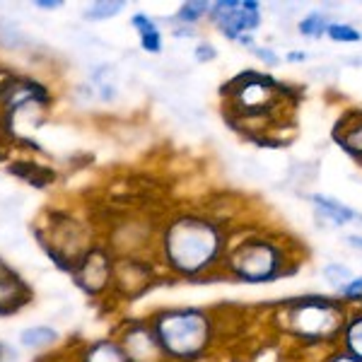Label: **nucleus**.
I'll use <instances>...</instances> for the list:
<instances>
[{"label":"nucleus","mask_w":362,"mask_h":362,"mask_svg":"<svg viewBox=\"0 0 362 362\" xmlns=\"http://www.w3.org/2000/svg\"><path fill=\"white\" fill-rule=\"evenodd\" d=\"M119 343L124 346L131 362H169L150 319H133L124 324Z\"/></svg>","instance_id":"423d86ee"},{"label":"nucleus","mask_w":362,"mask_h":362,"mask_svg":"<svg viewBox=\"0 0 362 362\" xmlns=\"http://www.w3.org/2000/svg\"><path fill=\"white\" fill-rule=\"evenodd\" d=\"M334 140L343 150L362 162V109H348L334 128Z\"/></svg>","instance_id":"1a4fd4ad"},{"label":"nucleus","mask_w":362,"mask_h":362,"mask_svg":"<svg viewBox=\"0 0 362 362\" xmlns=\"http://www.w3.org/2000/svg\"><path fill=\"white\" fill-rule=\"evenodd\" d=\"M124 8H126L124 0H99V3H92L85 10V17L87 20H109V17L119 15Z\"/></svg>","instance_id":"412c9836"},{"label":"nucleus","mask_w":362,"mask_h":362,"mask_svg":"<svg viewBox=\"0 0 362 362\" xmlns=\"http://www.w3.org/2000/svg\"><path fill=\"white\" fill-rule=\"evenodd\" d=\"M321 276H324L326 285H329V288L338 295V290L346 288L350 280L355 278V273H353V268L341 264V261H331V264H326L324 268H321Z\"/></svg>","instance_id":"f3484780"},{"label":"nucleus","mask_w":362,"mask_h":362,"mask_svg":"<svg viewBox=\"0 0 362 362\" xmlns=\"http://www.w3.org/2000/svg\"><path fill=\"white\" fill-rule=\"evenodd\" d=\"M114 256L109 251L92 247L83 259L75 264V278L78 285L90 295H102L104 290L112 288L114 280Z\"/></svg>","instance_id":"6e6552de"},{"label":"nucleus","mask_w":362,"mask_h":362,"mask_svg":"<svg viewBox=\"0 0 362 362\" xmlns=\"http://www.w3.org/2000/svg\"><path fill=\"white\" fill-rule=\"evenodd\" d=\"M39 8H61V0H37Z\"/></svg>","instance_id":"c756f323"},{"label":"nucleus","mask_w":362,"mask_h":362,"mask_svg":"<svg viewBox=\"0 0 362 362\" xmlns=\"http://www.w3.org/2000/svg\"><path fill=\"white\" fill-rule=\"evenodd\" d=\"M346 244H348V247H353V249H360V251H362V235H348V237H346Z\"/></svg>","instance_id":"cd10ccee"},{"label":"nucleus","mask_w":362,"mask_h":362,"mask_svg":"<svg viewBox=\"0 0 362 362\" xmlns=\"http://www.w3.org/2000/svg\"><path fill=\"white\" fill-rule=\"evenodd\" d=\"M338 346L362 360V305L350 307L346 326H343V334H341V343H338Z\"/></svg>","instance_id":"ddd939ff"},{"label":"nucleus","mask_w":362,"mask_h":362,"mask_svg":"<svg viewBox=\"0 0 362 362\" xmlns=\"http://www.w3.org/2000/svg\"><path fill=\"white\" fill-rule=\"evenodd\" d=\"M314 206V213H317L319 220H326L329 225L334 227H343V225H350L353 220H358L360 213H355L353 208L341 203L338 198L334 196H326V194H312L309 196Z\"/></svg>","instance_id":"9d476101"},{"label":"nucleus","mask_w":362,"mask_h":362,"mask_svg":"<svg viewBox=\"0 0 362 362\" xmlns=\"http://www.w3.org/2000/svg\"><path fill=\"white\" fill-rule=\"evenodd\" d=\"M251 54H254L256 58H259L261 63H264L266 68H278L280 66V61H283V58H280L278 54H276V49H271V46H259L256 44L254 49H249Z\"/></svg>","instance_id":"b1692460"},{"label":"nucleus","mask_w":362,"mask_h":362,"mask_svg":"<svg viewBox=\"0 0 362 362\" xmlns=\"http://www.w3.org/2000/svg\"><path fill=\"white\" fill-rule=\"evenodd\" d=\"M237 44L247 46V49H254V46H256V42H254V34H242V37L237 39Z\"/></svg>","instance_id":"c85d7f7f"},{"label":"nucleus","mask_w":362,"mask_h":362,"mask_svg":"<svg viewBox=\"0 0 362 362\" xmlns=\"http://www.w3.org/2000/svg\"><path fill=\"white\" fill-rule=\"evenodd\" d=\"M317 362H319V360H317Z\"/></svg>","instance_id":"2f4dec72"},{"label":"nucleus","mask_w":362,"mask_h":362,"mask_svg":"<svg viewBox=\"0 0 362 362\" xmlns=\"http://www.w3.org/2000/svg\"><path fill=\"white\" fill-rule=\"evenodd\" d=\"M331 22L334 20L329 17V13H324V10H312V13L297 22V32H300V37H307V39H321V37H326Z\"/></svg>","instance_id":"dca6fc26"},{"label":"nucleus","mask_w":362,"mask_h":362,"mask_svg":"<svg viewBox=\"0 0 362 362\" xmlns=\"http://www.w3.org/2000/svg\"><path fill=\"white\" fill-rule=\"evenodd\" d=\"M27 288L15 276L0 278V314H10L27 302Z\"/></svg>","instance_id":"2eb2a0df"},{"label":"nucleus","mask_w":362,"mask_h":362,"mask_svg":"<svg viewBox=\"0 0 362 362\" xmlns=\"http://www.w3.org/2000/svg\"><path fill=\"white\" fill-rule=\"evenodd\" d=\"M194 58L198 63H210V61H215V58H218V49H215L213 44H208V42H201L194 49Z\"/></svg>","instance_id":"a878e982"},{"label":"nucleus","mask_w":362,"mask_h":362,"mask_svg":"<svg viewBox=\"0 0 362 362\" xmlns=\"http://www.w3.org/2000/svg\"><path fill=\"white\" fill-rule=\"evenodd\" d=\"M80 362H131L119 338H102L85 348Z\"/></svg>","instance_id":"f8f14e48"},{"label":"nucleus","mask_w":362,"mask_h":362,"mask_svg":"<svg viewBox=\"0 0 362 362\" xmlns=\"http://www.w3.org/2000/svg\"><path fill=\"white\" fill-rule=\"evenodd\" d=\"M155 280V264L148 259H116L114 261V280L112 290L116 295L133 300L140 297Z\"/></svg>","instance_id":"0eeeda50"},{"label":"nucleus","mask_w":362,"mask_h":362,"mask_svg":"<svg viewBox=\"0 0 362 362\" xmlns=\"http://www.w3.org/2000/svg\"><path fill=\"white\" fill-rule=\"evenodd\" d=\"M261 22H264L261 13H254V10H244L242 8V0H239V8L230 17H225V20L218 25V29H220V34H223L227 42H237L242 34H254L256 29L261 27Z\"/></svg>","instance_id":"9b49d317"},{"label":"nucleus","mask_w":362,"mask_h":362,"mask_svg":"<svg viewBox=\"0 0 362 362\" xmlns=\"http://www.w3.org/2000/svg\"><path fill=\"white\" fill-rule=\"evenodd\" d=\"M169 362H194L215 353L220 317L206 307H169L150 317Z\"/></svg>","instance_id":"39448f33"},{"label":"nucleus","mask_w":362,"mask_h":362,"mask_svg":"<svg viewBox=\"0 0 362 362\" xmlns=\"http://www.w3.org/2000/svg\"><path fill=\"white\" fill-rule=\"evenodd\" d=\"M290 85L259 70H244L223 85L225 119L232 128L256 143H271L266 133L278 126L285 109H293L288 99Z\"/></svg>","instance_id":"7ed1b4c3"},{"label":"nucleus","mask_w":362,"mask_h":362,"mask_svg":"<svg viewBox=\"0 0 362 362\" xmlns=\"http://www.w3.org/2000/svg\"><path fill=\"white\" fill-rule=\"evenodd\" d=\"M302 259L305 254L290 237L254 230L239 239L232 237L223 261V278L247 285L276 283L297 273Z\"/></svg>","instance_id":"20e7f679"},{"label":"nucleus","mask_w":362,"mask_h":362,"mask_svg":"<svg viewBox=\"0 0 362 362\" xmlns=\"http://www.w3.org/2000/svg\"><path fill=\"white\" fill-rule=\"evenodd\" d=\"M348 307H355V305H362V276H355L346 288L338 290V295Z\"/></svg>","instance_id":"5701e85b"},{"label":"nucleus","mask_w":362,"mask_h":362,"mask_svg":"<svg viewBox=\"0 0 362 362\" xmlns=\"http://www.w3.org/2000/svg\"><path fill=\"white\" fill-rule=\"evenodd\" d=\"M350 307L341 297L302 295L273 307L271 326L297 353H329L341 343Z\"/></svg>","instance_id":"f03ea898"},{"label":"nucleus","mask_w":362,"mask_h":362,"mask_svg":"<svg viewBox=\"0 0 362 362\" xmlns=\"http://www.w3.org/2000/svg\"><path fill=\"white\" fill-rule=\"evenodd\" d=\"M131 25L136 27L143 51H148V54H160L162 51V34H160V27H157V22L153 20V17L138 13V15L131 17Z\"/></svg>","instance_id":"4468645a"},{"label":"nucleus","mask_w":362,"mask_h":362,"mask_svg":"<svg viewBox=\"0 0 362 362\" xmlns=\"http://www.w3.org/2000/svg\"><path fill=\"white\" fill-rule=\"evenodd\" d=\"M326 39H331L336 44H360L362 32L355 25H348V22H331Z\"/></svg>","instance_id":"aec40b11"},{"label":"nucleus","mask_w":362,"mask_h":362,"mask_svg":"<svg viewBox=\"0 0 362 362\" xmlns=\"http://www.w3.org/2000/svg\"><path fill=\"white\" fill-rule=\"evenodd\" d=\"M307 58H309L307 51H288V54H285V61L288 63H305Z\"/></svg>","instance_id":"bb28decb"},{"label":"nucleus","mask_w":362,"mask_h":362,"mask_svg":"<svg viewBox=\"0 0 362 362\" xmlns=\"http://www.w3.org/2000/svg\"><path fill=\"white\" fill-rule=\"evenodd\" d=\"M58 334L51 329H46V326H34V329H25L20 334V343L25 348H46L51 346V343H56Z\"/></svg>","instance_id":"6ab92c4d"},{"label":"nucleus","mask_w":362,"mask_h":362,"mask_svg":"<svg viewBox=\"0 0 362 362\" xmlns=\"http://www.w3.org/2000/svg\"><path fill=\"white\" fill-rule=\"evenodd\" d=\"M232 242L230 223L206 213H179L160 232V259L167 271L184 280L223 276V261Z\"/></svg>","instance_id":"f257e3e1"},{"label":"nucleus","mask_w":362,"mask_h":362,"mask_svg":"<svg viewBox=\"0 0 362 362\" xmlns=\"http://www.w3.org/2000/svg\"><path fill=\"white\" fill-rule=\"evenodd\" d=\"M208 13H210V3H206V0H189V3H184L177 10L174 22H179L181 27H194L203 17H208Z\"/></svg>","instance_id":"a211bd4d"},{"label":"nucleus","mask_w":362,"mask_h":362,"mask_svg":"<svg viewBox=\"0 0 362 362\" xmlns=\"http://www.w3.org/2000/svg\"><path fill=\"white\" fill-rule=\"evenodd\" d=\"M319 362H362V360L355 358V355H350L348 350H343L341 346H336L334 350H329V353L321 355Z\"/></svg>","instance_id":"393cba45"},{"label":"nucleus","mask_w":362,"mask_h":362,"mask_svg":"<svg viewBox=\"0 0 362 362\" xmlns=\"http://www.w3.org/2000/svg\"><path fill=\"white\" fill-rule=\"evenodd\" d=\"M223 362H251V358H227Z\"/></svg>","instance_id":"7c9ffc66"},{"label":"nucleus","mask_w":362,"mask_h":362,"mask_svg":"<svg viewBox=\"0 0 362 362\" xmlns=\"http://www.w3.org/2000/svg\"><path fill=\"white\" fill-rule=\"evenodd\" d=\"M237 8H239V0H218V3H210L208 20L218 27L220 22H223L225 17H230Z\"/></svg>","instance_id":"4be33fe9"}]
</instances>
